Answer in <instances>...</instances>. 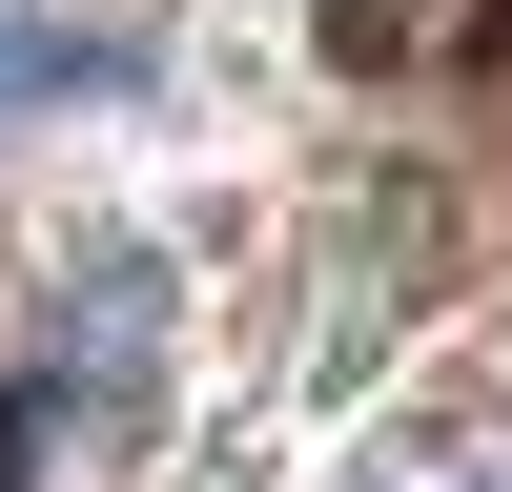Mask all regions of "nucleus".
Instances as JSON below:
<instances>
[{"mask_svg": "<svg viewBox=\"0 0 512 492\" xmlns=\"http://www.w3.org/2000/svg\"><path fill=\"white\" fill-rule=\"evenodd\" d=\"M308 21H328L349 82H472L492 41H512V0H308Z\"/></svg>", "mask_w": 512, "mask_h": 492, "instance_id": "obj_1", "label": "nucleus"}, {"mask_svg": "<svg viewBox=\"0 0 512 492\" xmlns=\"http://www.w3.org/2000/svg\"><path fill=\"white\" fill-rule=\"evenodd\" d=\"M62 82H82V41H62V21H0V123H21V103H62Z\"/></svg>", "mask_w": 512, "mask_h": 492, "instance_id": "obj_2", "label": "nucleus"}, {"mask_svg": "<svg viewBox=\"0 0 512 492\" xmlns=\"http://www.w3.org/2000/svg\"><path fill=\"white\" fill-rule=\"evenodd\" d=\"M21 451H41V410H21V390H0V492H21Z\"/></svg>", "mask_w": 512, "mask_h": 492, "instance_id": "obj_3", "label": "nucleus"}]
</instances>
